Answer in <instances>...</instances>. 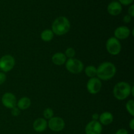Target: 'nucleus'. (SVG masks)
<instances>
[{"label":"nucleus","instance_id":"obj_10","mask_svg":"<svg viewBox=\"0 0 134 134\" xmlns=\"http://www.w3.org/2000/svg\"><path fill=\"white\" fill-rule=\"evenodd\" d=\"M1 102L3 106L10 109L16 107L17 103L16 96L10 92H7L3 94L1 98Z\"/></svg>","mask_w":134,"mask_h":134},{"label":"nucleus","instance_id":"obj_8","mask_svg":"<svg viewBox=\"0 0 134 134\" xmlns=\"http://www.w3.org/2000/svg\"><path fill=\"white\" fill-rule=\"evenodd\" d=\"M102 84L98 77H93L88 80L86 85L88 92L91 94H96L100 91Z\"/></svg>","mask_w":134,"mask_h":134},{"label":"nucleus","instance_id":"obj_26","mask_svg":"<svg viewBox=\"0 0 134 134\" xmlns=\"http://www.w3.org/2000/svg\"><path fill=\"white\" fill-rule=\"evenodd\" d=\"M131 20H132V17L130 15H128V14L125 15L124 16V18H123V21H124V22H125L126 24L130 23L131 22Z\"/></svg>","mask_w":134,"mask_h":134},{"label":"nucleus","instance_id":"obj_7","mask_svg":"<svg viewBox=\"0 0 134 134\" xmlns=\"http://www.w3.org/2000/svg\"><path fill=\"white\" fill-rule=\"evenodd\" d=\"M48 123V127L51 129V130L55 132H61L65 128V122L59 116H54L49 119Z\"/></svg>","mask_w":134,"mask_h":134},{"label":"nucleus","instance_id":"obj_16","mask_svg":"<svg viewBox=\"0 0 134 134\" xmlns=\"http://www.w3.org/2000/svg\"><path fill=\"white\" fill-rule=\"evenodd\" d=\"M31 105V100L27 97L20 98L16 103V106L20 110H26Z\"/></svg>","mask_w":134,"mask_h":134},{"label":"nucleus","instance_id":"obj_13","mask_svg":"<svg viewBox=\"0 0 134 134\" xmlns=\"http://www.w3.org/2000/svg\"><path fill=\"white\" fill-rule=\"evenodd\" d=\"M47 127H48V123L47 120L43 118H39L36 119L33 124V128L34 130L39 133L44 132Z\"/></svg>","mask_w":134,"mask_h":134},{"label":"nucleus","instance_id":"obj_14","mask_svg":"<svg viewBox=\"0 0 134 134\" xmlns=\"http://www.w3.org/2000/svg\"><path fill=\"white\" fill-rule=\"evenodd\" d=\"M99 120L102 125H109L113 121V115L110 112H104L99 115Z\"/></svg>","mask_w":134,"mask_h":134},{"label":"nucleus","instance_id":"obj_2","mask_svg":"<svg viewBox=\"0 0 134 134\" xmlns=\"http://www.w3.org/2000/svg\"><path fill=\"white\" fill-rule=\"evenodd\" d=\"M71 24L68 18L65 16H59L54 20L52 24V31L56 35H63L69 32Z\"/></svg>","mask_w":134,"mask_h":134},{"label":"nucleus","instance_id":"obj_6","mask_svg":"<svg viewBox=\"0 0 134 134\" xmlns=\"http://www.w3.org/2000/svg\"><path fill=\"white\" fill-rule=\"evenodd\" d=\"M15 65V60L11 55L7 54L0 58V69L4 73L10 71Z\"/></svg>","mask_w":134,"mask_h":134},{"label":"nucleus","instance_id":"obj_20","mask_svg":"<svg viewBox=\"0 0 134 134\" xmlns=\"http://www.w3.org/2000/svg\"><path fill=\"white\" fill-rule=\"evenodd\" d=\"M54 116V111L52 109L47 108L43 111V116L44 119H51V118L53 117Z\"/></svg>","mask_w":134,"mask_h":134},{"label":"nucleus","instance_id":"obj_17","mask_svg":"<svg viewBox=\"0 0 134 134\" xmlns=\"http://www.w3.org/2000/svg\"><path fill=\"white\" fill-rule=\"evenodd\" d=\"M54 34L53 31L52 30H49V29H47V30H44L42 31V33L41 34V38L43 41L49 42L52 40L54 37Z\"/></svg>","mask_w":134,"mask_h":134},{"label":"nucleus","instance_id":"obj_9","mask_svg":"<svg viewBox=\"0 0 134 134\" xmlns=\"http://www.w3.org/2000/svg\"><path fill=\"white\" fill-rule=\"evenodd\" d=\"M102 125L98 120H92L85 127L86 134H101L102 132Z\"/></svg>","mask_w":134,"mask_h":134},{"label":"nucleus","instance_id":"obj_12","mask_svg":"<svg viewBox=\"0 0 134 134\" xmlns=\"http://www.w3.org/2000/svg\"><path fill=\"white\" fill-rule=\"evenodd\" d=\"M122 7L119 1H112L107 6V12L111 16H117L121 13Z\"/></svg>","mask_w":134,"mask_h":134},{"label":"nucleus","instance_id":"obj_3","mask_svg":"<svg viewBox=\"0 0 134 134\" xmlns=\"http://www.w3.org/2000/svg\"><path fill=\"white\" fill-rule=\"evenodd\" d=\"M131 85L125 81H121L115 85L113 88V95L118 100H124L130 95Z\"/></svg>","mask_w":134,"mask_h":134},{"label":"nucleus","instance_id":"obj_1","mask_svg":"<svg viewBox=\"0 0 134 134\" xmlns=\"http://www.w3.org/2000/svg\"><path fill=\"white\" fill-rule=\"evenodd\" d=\"M116 73V68L113 63L105 62L97 68L96 75L99 80L108 81L111 79Z\"/></svg>","mask_w":134,"mask_h":134},{"label":"nucleus","instance_id":"obj_19","mask_svg":"<svg viewBox=\"0 0 134 134\" xmlns=\"http://www.w3.org/2000/svg\"><path fill=\"white\" fill-rule=\"evenodd\" d=\"M126 108L127 111L129 113L131 116H134V102L132 99L128 101L126 105Z\"/></svg>","mask_w":134,"mask_h":134},{"label":"nucleus","instance_id":"obj_27","mask_svg":"<svg viewBox=\"0 0 134 134\" xmlns=\"http://www.w3.org/2000/svg\"><path fill=\"white\" fill-rule=\"evenodd\" d=\"M115 134H128V132L126 129L121 128V129L118 130Z\"/></svg>","mask_w":134,"mask_h":134},{"label":"nucleus","instance_id":"obj_4","mask_svg":"<svg viewBox=\"0 0 134 134\" xmlns=\"http://www.w3.org/2000/svg\"><path fill=\"white\" fill-rule=\"evenodd\" d=\"M65 64L67 70L73 74H79L84 69L83 64L78 59L70 58L66 60Z\"/></svg>","mask_w":134,"mask_h":134},{"label":"nucleus","instance_id":"obj_30","mask_svg":"<svg viewBox=\"0 0 134 134\" xmlns=\"http://www.w3.org/2000/svg\"><path fill=\"white\" fill-rule=\"evenodd\" d=\"M130 94H132V96H134V86H132V87H131Z\"/></svg>","mask_w":134,"mask_h":134},{"label":"nucleus","instance_id":"obj_23","mask_svg":"<svg viewBox=\"0 0 134 134\" xmlns=\"http://www.w3.org/2000/svg\"><path fill=\"white\" fill-rule=\"evenodd\" d=\"M119 1L121 5L127 6V5H131L133 2V0H119Z\"/></svg>","mask_w":134,"mask_h":134},{"label":"nucleus","instance_id":"obj_25","mask_svg":"<svg viewBox=\"0 0 134 134\" xmlns=\"http://www.w3.org/2000/svg\"><path fill=\"white\" fill-rule=\"evenodd\" d=\"M128 15L131 17L134 16V5H132L128 9Z\"/></svg>","mask_w":134,"mask_h":134},{"label":"nucleus","instance_id":"obj_18","mask_svg":"<svg viewBox=\"0 0 134 134\" xmlns=\"http://www.w3.org/2000/svg\"><path fill=\"white\" fill-rule=\"evenodd\" d=\"M85 74L90 78L95 77L97 73V68L94 65H88L85 68Z\"/></svg>","mask_w":134,"mask_h":134},{"label":"nucleus","instance_id":"obj_28","mask_svg":"<svg viewBox=\"0 0 134 134\" xmlns=\"http://www.w3.org/2000/svg\"><path fill=\"white\" fill-rule=\"evenodd\" d=\"M129 126L132 130H134V119H131L130 122V123H129Z\"/></svg>","mask_w":134,"mask_h":134},{"label":"nucleus","instance_id":"obj_5","mask_svg":"<svg viewBox=\"0 0 134 134\" xmlns=\"http://www.w3.org/2000/svg\"><path fill=\"white\" fill-rule=\"evenodd\" d=\"M105 47L107 52L113 56L119 54L122 49V46L120 41L115 37H112L107 39Z\"/></svg>","mask_w":134,"mask_h":134},{"label":"nucleus","instance_id":"obj_29","mask_svg":"<svg viewBox=\"0 0 134 134\" xmlns=\"http://www.w3.org/2000/svg\"><path fill=\"white\" fill-rule=\"evenodd\" d=\"M99 115H98V113H94V114H93L92 117L93 120H98V119H99Z\"/></svg>","mask_w":134,"mask_h":134},{"label":"nucleus","instance_id":"obj_15","mask_svg":"<svg viewBox=\"0 0 134 134\" xmlns=\"http://www.w3.org/2000/svg\"><path fill=\"white\" fill-rule=\"evenodd\" d=\"M52 61L56 65H63L66 62V56L62 52H57L52 56Z\"/></svg>","mask_w":134,"mask_h":134},{"label":"nucleus","instance_id":"obj_22","mask_svg":"<svg viewBox=\"0 0 134 134\" xmlns=\"http://www.w3.org/2000/svg\"><path fill=\"white\" fill-rule=\"evenodd\" d=\"M20 109L16 107H13V109H11V114L13 116H17L20 115Z\"/></svg>","mask_w":134,"mask_h":134},{"label":"nucleus","instance_id":"obj_24","mask_svg":"<svg viewBox=\"0 0 134 134\" xmlns=\"http://www.w3.org/2000/svg\"><path fill=\"white\" fill-rule=\"evenodd\" d=\"M6 75L3 72H0V85H3L6 81Z\"/></svg>","mask_w":134,"mask_h":134},{"label":"nucleus","instance_id":"obj_21","mask_svg":"<svg viewBox=\"0 0 134 134\" xmlns=\"http://www.w3.org/2000/svg\"><path fill=\"white\" fill-rule=\"evenodd\" d=\"M64 54L65 55L66 58H68L69 59L73 58L75 56V51L74 48H71V47H69L65 50V52Z\"/></svg>","mask_w":134,"mask_h":134},{"label":"nucleus","instance_id":"obj_11","mask_svg":"<svg viewBox=\"0 0 134 134\" xmlns=\"http://www.w3.org/2000/svg\"><path fill=\"white\" fill-rule=\"evenodd\" d=\"M130 30L129 27L126 26H119L114 31V35L115 37L118 40L119 39H125L129 37L130 35Z\"/></svg>","mask_w":134,"mask_h":134}]
</instances>
